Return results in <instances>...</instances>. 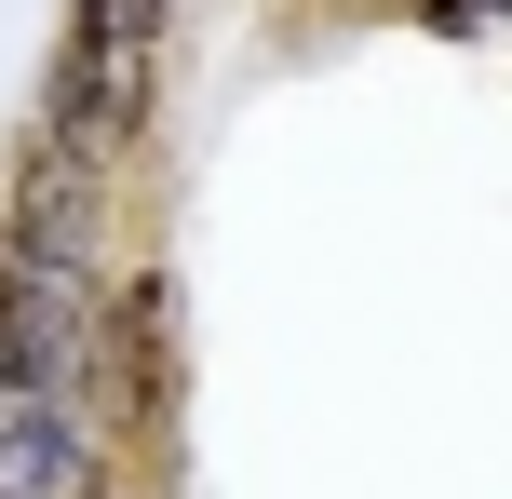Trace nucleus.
Masks as SVG:
<instances>
[{
    "label": "nucleus",
    "instance_id": "nucleus-4",
    "mask_svg": "<svg viewBox=\"0 0 512 499\" xmlns=\"http://www.w3.org/2000/svg\"><path fill=\"white\" fill-rule=\"evenodd\" d=\"M418 27H432V41H499L512 27V0H405Z\"/></svg>",
    "mask_w": 512,
    "mask_h": 499
},
{
    "label": "nucleus",
    "instance_id": "nucleus-2",
    "mask_svg": "<svg viewBox=\"0 0 512 499\" xmlns=\"http://www.w3.org/2000/svg\"><path fill=\"white\" fill-rule=\"evenodd\" d=\"M176 324H189V297H176V270H108V324H95V419H108V446H176V392H189V365H176Z\"/></svg>",
    "mask_w": 512,
    "mask_h": 499
},
{
    "label": "nucleus",
    "instance_id": "nucleus-3",
    "mask_svg": "<svg viewBox=\"0 0 512 499\" xmlns=\"http://www.w3.org/2000/svg\"><path fill=\"white\" fill-rule=\"evenodd\" d=\"M122 14V68H135V108L162 122V54H176V0H108Z\"/></svg>",
    "mask_w": 512,
    "mask_h": 499
},
{
    "label": "nucleus",
    "instance_id": "nucleus-1",
    "mask_svg": "<svg viewBox=\"0 0 512 499\" xmlns=\"http://www.w3.org/2000/svg\"><path fill=\"white\" fill-rule=\"evenodd\" d=\"M95 324H108V257L0 216V392L95 405Z\"/></svg>",
    "mask_w": 512,
    "mask_h": 499
}]
</instances>
